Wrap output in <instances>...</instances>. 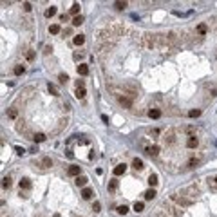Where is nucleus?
<instances>
[{"instance_id":"30","label":"nucleus","mask_w":217,"mask_h":217,"mask_svg":"<svg viewBox=\"0 0 217 217\" xmlns=\"http://www.w3.org/2000/svg\"><path fill=\"white\" fill-rule=\"evenodd\" d=\"M188 116H190V118H199V116H201V110H199V109H192V110L188 112Z\"/></svg>"},{"instance_id":"7","label":"nucleus","mask_w":217,"mask_h":217,"mask_svg":"<svg viewBox=\"0 0 217 217\" xmlns=\"http://www.w3.org/2000/svg\"><path fill=\"white\" fill-rule=\"evenodd\" d=\"M38 165L42 166V168H49V166H53V161H51V158H40L38 159Z\"/></svg>"},{"instance_id":"34","label":"nucleus","mask_w":217,"mask_h":217,"mask_svg":"<svg viewBox=\"0 0 217 217\" xmlns=\"http://www.w3.org/2000/svg\"><path fill=\"white\" fill-rule=\"evenodd\" d=\"M80 13V4H73V7H71V15H78Z\"/></svg>"},{"instance_id":"24","label":"nucleus","mask_w":217,"mask_h":217,"mask_svg":"<svg viewBox=\"0 0 217 217\" xmlns=\"http://www.w3.org/2000/svg\"><path fill=\"white\" fill-rule=\"evenodd\" d=\"M81 197H83V199H91V197H92V190H91V188H83V190H81Z\"/></svg>"},{"instance_id":"15","label":"nucleus","mask_w":217,"mask_h":217,"mask_svg":"<svg viewBox=\"0 0 217 217\" xmlns=\"http://www.w3.org/2000/svg\"><path fill=\"white\" fill-rule=\"evenodd\" d=\"M143 196H145V199H147V201H152V199L156 197V190H154V188H148Z\"/></svg>"},{"instance_id":"2","label":"nucleus","mask_w":217,"mask_h":217,"mask_svg":"<svg viewBox=\"0 0 217 217\" xmlns=\"http://www.w3.org/2000/svg\"><path fill=\"white\" fill-rule=\"evenodd\" d=\"M163 139H165V143H166V145H174V143H176V130H174V129L166 130V132H165V136H163Z\"/></svg>"},{"instance_id":"13","label":"nucleus","mask_w":217,"mask_h":217,"mask_svg":"<svg viewBox=\"0 0 217 217\" xmlns=\"http://www.w3.org/2000/svg\"><path fill=\"white\" fill-rule=\"evenodd\" d=\"M147 154H148V156H158V154H159V147H158V145L148 147V148H147Z\"/></svg>"},{"instance_id":"37","label":"nucleus","mask_w":217,"mask_h":217,"mask_svg":"<svg viewBox=\"0 0 217 217\" xmlns=\"http://www.w3.org/2000/svg\"><path fill=\"white\" fill-rule=\"evenodd\" d=\"M58 78H60V83H67V80H69V76H67L65 73H62V74H60Z\"/></svg>"},{"instance_id":"40","label":"nucleus","mask_w":217,"mask_h":217,"mask_svg":"<svg viewBox=\"0 0 217 217\" xmlns=\"http://www.w3.org/2000/svg\"><path fill=\"white\" fill-rule=\"evenodd\" d=\"M99 208H101V204H99L98 201H96V203L92 204V210H94V212H99Z\"/></svg>"},{"instance_id":"20","label":"nucleus","mask_w":217,"mask_h":217,"mask_svg":"<svg viewBox=\"0 0 217 217\" xmlns=\"http://www.w3.org/2000/svg\"><path fill=\"white\" fill-rule=\"evenodd\" d=\"M54 15H56V7H54V6H51V7L45 9V17H47V18H51V17H54Z\"/></svg>"},{"instance_id":"21","label":"nucleus","mask_w":217,"mask_h":217,"mask_svg":"<svg viewBox=\"0 0 217 217\" xmlns=\"http://www.w3.org/2000/svg\"><path fill=\"white\" fill-rule=\"evenodd\" d=\"M158 183H159V181H158V174H150V176H148V185H150V186H156Z\"/></svg>"},{"instance_id":"23","label":"nucleus","mask_w":217,"mask_h":217,"mask_svg":"<svg viewBox=\"0 0 217 217\" xmlns=\"http://www.w3.org/2000/svg\"><path fill=\"white\" fill-rule=\"evenodd\" d=\"M60 31H62V29H60L58 24H53V25H49V33H51V35H58Z\"/></svg>"},{"instance_id":"36","label":"nucleus","mask_w":217,"mask_h":217,"mask_svg":"<svg viewBox=\"0 0 217 217\" xmlns=\"http://www.w3.org/2000/svg\"><path fill=\"white\" fill-rule=\"evenodd\" d=\"M114 7H116V9H125V7H127V2H116Z\"/></svg>"},{"instance_id":"38","label":"nucleus","mask_w":217,"mask_h":217,"mask_svg":"<svg viewBox=\"0 0 217 217\" xmlns=\"http://www.w3.org/2000/svg\"><path fill=\"white\" fill-rule=\"evenodd\" d=\"M83 56H85V54H83V53H78V51H76V53L73 54V58L76 60V62H78V60H81V58H83Z\"/></svg>"},{"instance_id":"27","label":"nucleus","mask_w":217,"mask_h":217,"mask_svg":"<svg viewBox=\"0 0 217 217\" xmlns=\"http://www.w3.org/2000/svg\"><path fill=\"white\" fill-rule=\"evenodd\" d=\"M11 185H13V183H11V178H9V176H6V178L2 179V186H4V188H11Z\"/></svg>"},{"instance_id":"43","label":"nucleus","mask_w":217,"mask_h":217,"mask_svg":"<svg viewBox=\"0 0 217 217\" xmlns=\"http://www.w3.org/2000/svg\"><path fill=\"white\" fill-rule=\"evenodd\" d=\"M158 217H165V214H159V215Z\"/></svg>"},{"instance_id":"29","label":"nucleus","mask_w":217,"mask_h":217,"mask_svg":"<svg viewBox=\"0 0 217 217\" xmlns=\"http://www.w3.org/2000/svg\"><path fill=\"white\" fill-rule=\"evenodd\" d=\"M143 208H145V204H143V203H141V201H136V203H134V210H136V212H143Z\"/></svg>"},{"instance_id":"39","label":"nucleus","mask_w":217,"mask_h":217,"mask_svg":"<svg viewBox=\"0 0 217 217\" xmlns=\"http://www.w3.org/2000/svg\"><path fill=\"white\" fill-rule=\"evenodd\" d=\"M15 152H17L18 156H24V154H25V150H24L22 147H15Z\"/></svg>"},{"instance_id":"8","label":"nucleus","mask_w":217,"mask_h":217,"mask_svg":"<svg viewBox=\"0 0 217 217\" xmlns=\"http://www.w3.org/2000/svg\"><path fill=\"white\" fill-rule=\"evenodd\" d=\"M127 172V165L125 163H119L114 166V176H121V174H125Z\"/></svg>"},{"instance_id":"35","label":"nucleus","mask_w":217,"mask_h":217,"mask_svg":"<svg viewBox=\"0 0 217 217\" xmlns=\"http://www.w3.org/2000/svg\"><path fill=\"white\" fill-rule=\"evenodd\" d=\"M47 87H49V92H51V94H54V96H58V91H56V87H54L53 83H49Z\"/></svg>"},{"instance_id":"25","label":"nucleus","mask_w":217,"mask_h":217,"mask_svg":"<svg viewBox=\"0 0 217 217\" xmlns=\"http://www.w3.org/2000/svg\"><path fill=\"white\" fill-rule=\"evenodd\" d=\"M85 43V36L83 35H76L74 36V45H83Z\"/></svg>"},{"instance_id":"42","label":"nucleus","mask_w":217,"mask_h":217,"mask_svg":"<svg viewBox=\"0 0 217 217\" xmlns=\"http://www.w3.org/2000/svg\"><path fill=\"white\" fill-rule=\"evenodd\" d=\"M35 58V53H33V51H29V53H27V60H29V62H31V60Z\"/></svg>"},{"instance_id":"4","label":"nucleus","mask_w":217,"mask_h":217,"mask_svg":"<svg viewBox=\"0 0 217 217\" xmlns=\"http://www.w3.org/2000/svg\"><path fill=\"white\" fill-rule=\"evenodd\" d=\"M118 101H119V105H123L125 109H130V107H132V99L127 98V96H121V94H118Z\"/></svg>"},{"instance_id":"3","label":"nucleus","mask_w":217,"mask_h":217,"mask_svg":"<svg viewBox=\"0 0 217 217\" xmlns=\"http://www.w3.org/2000/svg\"><path fill=\"white\" fill-rule=\"evenodd\" d=\"M165 208H166V212H168L170 215H174V217H181V215H183V212L179 210L178 206H172V204H165Z\"/></svg>"},{"instance_id":"1","label":"nucleus","mask_w":217,"mask_h":217,"mask_svg":"<svg viewBox=\"0 0 217 217\" xmlns=\"http://www.w3.org/2000/svg\"><path fill=\"white\" fill-rule=\"evenodd\" d=\"M170 201H174L179 206H192L194 204L192 199H186V197H183V196H179V194H170Z\"/></svg>"},{"instance_id":"31","label":"nucleus","mask_w":217,"mask_h":217,"mask_svg":"<svg viewBox=\"0 0 217 217\" xmlns=\"http://www.w3.org/2000/svg\"><path fill=\"white\" fill-rule=\"evenodd\" d=\"M7 116H9V118H11V119H15V118H17V116H18V110H17V109H9V112H7Z\"/></svg>"},{"instance_id":"5","label":"nucleus","mask_w":217,"mask_h":217,"mask_svg":"<svg viewBox=\"0 0 217 217\" xmlns=\"http://www.w3.org/2000/svg\"><path fill=\"white\" fill-rule=\"evenodd\" d=\"M206 183H208V188L212 192H217V174L215 176H210V178L206 179Z\"/></svg>"},{"instance_id":"10","label":"nucleus","mask_w":217,"mask_h":217,"mask_svg":"<svg viewBox=\"0 0 217 217\" xmlns=\"http://www.w3.org/2000/svg\"><path fill=\"white\" fill-rule=\"evenodd\" d=\"M107 190L109 192H116L118 190V179H110L109 185H107Z\"/></svg>"},{"instance_id":"12","label":"nucleus","mask_w":217,"mask_h":217,"mask_svg":"<svg viewBox=\"0 0 217 217\" xmlns=\"http://www.w3.org/2000/svg\"><path fill=\"white\" fill-rule=\"evenodd\" d=\"M148 116L152 119H159L161 118V110H159V109H150V110H148Z\"/></svg>"},{"instance_id":"16","label":"nucleus","mask_w":217,"mask_h":217,"mask_svg":"<svg viewBox=\"0 0 217 217\" xmlns=\"http://www.w3.org/2000/svg\"><path fill=\"white\" fill-rule=\"evenodd\" d=\"M20 188H24V190H29V188H31V181H29L27 178L20 179Z\"/></svg>"},{"instance_id":"22","label":"nucleus","mask_w":217,"mask_h":217,"mask_svg":"<svg viewBox=\"0 0 217 217\" xmlns=\"http://www.w3.org/2000/svg\"><path fill=\"white\" fill-rule=\"evenodd\" d=\"M33 141H35V143H42V141H45V134H42V132H36V134L33 136Z\"/></svg>"},{"instance_id":"6","label":"nucleus","mask_w":217,"mask_h":217,"mask_svg":"<svg viewBox=\"0 0 217 217\" xmlns=\"http://www.w3.org/2000/svg\"><path fill=\"white\" fill-rule=\"evenodd\" d=\"M67 174H69V176H73V178H78L80 174H81V168H80V166H76V165H73V166H69V168H67Z\"/></svg>"},{"instance_id":"17","label":"nucleus","mask_w":217,"mask_h":217,"mask_svg":"<svg viewBox=\"0 0 217 217\" xmlns=\"http://www.w3.org/2000/svg\"><path fill=\"white\" fill-rule=\"evenodd\" d=\"M132 166H134L136 170H141V168H143V159L134 158V159H132Z\"/></svg>"},{"instance_id":"26","label":"nucleus","mask_w":217,"mask_h":217,"mask_svg":"<svg viewBox=\"0 0 217 217\" xmlns=\"http://www.w3.org/2000/svg\"><path fill=\"white\" fill-rule=\"evenodd\" d=\"M206 31H208V25H206V24H199V25H197V33H199V35H206Z\"/></svg>"},{"instance_id":"18","label":"nucleus","mask_w":217,"mask_h":217,"mask_svg":"<svg viewBox=\"0 0 217 217\" xmlns=\"http://www.w3.org/2000/svg\"><path fill=\"white\" fill-rule=\"evenodd\" d=\"M87 181H89V179L85 178V176H78L74 183H76V186H85V185H87Z\"/></svg>"},{"instance_id":"32","label":"nucleus","mask_w":217,"mask_h":217,"mask_svg":"<svg viewBox=\"0 0 217 217\" xmlns=\"http://www.w3.org/2000/svg\"><path fill=\"white\" fill-rule=\"evenodd\" d=\"M76 98H78V99L85 98V89H76Z\"/></svg>"},{"instance_id":"33","label":"nucleus","mask_w":217,"mask_h":217,"mask_svg":"<svg viewBox=\"0 0 217 217\" xmlns=\"http://www.w3.org/2000/svg\"><path fill=\"white\" fill-rule=\"evenodd\" d=\"M83 24V17L80 15V17H74V20H73V25H81Z\"/></svg>"},{"instance_id":"41","label":"nucleus","mask_w":217,"mask_h":217,"mask_svg":"<svg viewBox=\"0 0 217 217\" xmlns=\"http://www.w3.org/2000/svg\"><path fill=\"white\" fill-rule=\"evenodd\" d=\"M24 9H25V11H31V4H29V2H24Z\"/></svg>"},{"instance_id":"9","label":"nucleus","mask_w":217,"mask_h":217,"mask_svg":"<svg viewBox=\"0 0 217 217\" xmlns=\"http://www.w3.org/2000/svg\"><path fill=\"white\" fill-rule=\"evenodd\" d=\"M197 145H199V139L196 138V136H190V138L186 139V147H188V148H196Z\"/></svg>"},{"instance_id":"14","label":"nucleus","mask_w":217,"mask_h":217,"mask_svg":"<svg viewBox=\"0 0 217 217\" xmlns=\"http://www.w3.org/2000/svg\"><path fill=\"white\" fill-rule=\"evenodd\" d=\"M78 74L80 76H87V74H89V67L83 65V63H80L78 65Z\"/></svg>"},{"instance_id":"11","label":"nucleus","mask_w":217,"mask_h":217,"mask_svg":"<svg viewBox=\"0 0 217 217\" xmlns=\"http://www.w3.org/2000/svg\"><path fill=\"white\" fill-rule=\"evenodd\" d=\"M199 165H201V159H199V158H192L188 163H186L188 168H196V166H199Z\"/></svg>"},{"instance_id":"28","label":"nucleus","mask_w":217,"mask_h":217,"mask_svg":"<svg viewBox=\"0 0 217 217\" xmlns=\"http://www.w3.org/2000/svg\"><path fill=\"white\" fill-rule=\"evenodd\" d=\"M116 212H118V214H121V215H125V214L129 212V206H125V204H119L118 208H116Z\"/></svg>"},{"instance_id":"19","label":"nucleus","mask_w":217,"mask_h":217,"mask_svg":"<svg viewBox=\"0 0 217 217\" xmlns=\"http://www.w3.org/2000/svg\"><path fill=\"white\" fill-rule=\"evenodd\" d=\"M13 73H15L17 76H20V74H24V73H25V67H24L22 63H18V65H15V69H13Z\"/></svg>"}]
</instances>
